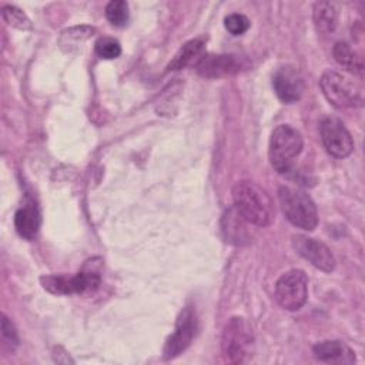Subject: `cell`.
I'll return each instance as SVG.
<instances>
[{
    "label": "cell",
    "instance_id": "obj_1",
    "mask_svg": "<svg viewBox=\"0 0 365 365\" xmlns=\"http://www.w3.org/2000/svg\"><path fill=\"white\" fill-rule=\"evenodd\" d=\"M234 207L244 220L257 227H267L274 220V204L265 188L254 181L242 180L232 187Z\"/></svg>",
    "mask_w": 365,
    "mask_h": 365
},
{
    "label": "cell",
    "instance_id": "obj_10",
    "mask_svg": "<svg viewBox=\"0 0 365 365\" xmlns=\"http://www.w3.org/2000/svg\"><path fill=\"white\" fill-rule=\"evenodd\" d=\"M245 61L234 54H205L197 63V71L205 78H220L240 73Z\"/></svg>",
    "mask_w": 365,
    "mask_h": 365
},
{
    "label": "cell",
    "instance_id": "obj_15",
    "mask_svg": "<svg viewBox=\"0 0 365 365\" xmlns=\"http://www.w3.org/2000/svg\"><path fill=\"white\" fill-rule=\"evenodd\" d=\"M334 58L339 66H342L345 70L354 73V74H362L364 73V60L362 57L345 41H338L332 48Z\"/></svg>",
    "mask_w": 365,
    "mask_h": 365
},
{
    "label": "cell",
    "instance_id": "obj_21",
    "mask_svg": "<svg viewBox=\"0 0 365 365\" xmlns=\"http://www.w3.org/2000/svg\"><path fill=\"white\" fill-rule=\"evenodd\" d=\"M96 53L106 60L117 58L121 54V46L115 38L101 37L96 43Z\"/></svg>",
    "mask_w": 365,
    "mask_h": 365
},
{
    "label": "cell",
    "instance_id": "obj_5",
    "mask_svg": "<svg viewBox=\"0 0 365 365\" xmlns=\"http://www.w3.org/2000/svg\"><path fill=\"white\" fill-rule=\"evenodd\" d=\"M319 86L325 98L335 107H354L362 101L359 87L349 77L338 71H325Z\"/></svg>",
    "mask_w": 365,
    "mask_h": 365
},
{
    "label": "cell",
    "instance_id": "obj_14",
    "mask_svg": "<svg viewBox=\"0 0 365 365\" xmlns=\"http://www.w3.org/2000/svg\"><path fill=\"white\" fill-rule=\"evenodd\" d=\"M317 359L328 364H354V351L342 341H324L314 346Z\"/></svg>",
    "mask_w": 365,
    "mask_h": 365
},
{
    "label": "cell",
    "instance_id": "obj_8",
    "mask_svg": "<svg viewBox=\"0 0 365 365\" xmlns=\"http://www.w3.org/2000/svg\"><path fill=\"white\" fill-rule=\"evenodd\" d=\"M319 130L324 147L331 155L336 158H344L352 153V137L341 120L335 117H325L321 121Z\"/></svg>",
    "mask_w": 365,
    "mask_h": 365
},
{
    "label": "cell",
    "instance_id": "obj_7",
    "mask_svg": "<svg viewBox=\"0 0 365 365\" xmlns=\"http://www.w3.org/2000/svg\"><path fill=\"white\" fill-rule=\"evenodd\" d=\"M43 287L53 294H84L100 285V275L94 271H80L74 277L48 275L41 278Z\"/></svg>",
    "mask_w": 365,
    "mask_h": 365
},
{
    "label": "cell",
    "instance_id": "obj_3",
    "mask_svg": "<svg viewBox=\"0 0 365 365\" xmlns=\"http://www.w3.org/2000/svg\"><path fill=\"white\" fill-rule=\"evenodd\" d=\"M278 198L287 220L302 230L312 231L318 224V212L312 198L302 190L288 185L278 188Z\"/></svg>",
    "mask_w": 365,
    "mask_h": 365
},
{
    "label": "cell",
    "instance_id": "obj_23",
    "mask_svg": "<svg viewBox=\"0 0 365 365\" xmlns=\"http://www.w3.org/2000/svg\"><path fill=\"white\" fill-rule=\"evenodd\" d=\"M1 334L9 341V344H11V345H17L19 344L17 331H16L13 322L9 321V318L6 315H1Z\"/></svg>",
    "mask_w": 365,
    "mask_h": 365
},
{
    "label": "cell",
    "instance_id": "obj_18",
    "mask_svg": "<svg viewBox=\"0 0 365 365\" xmlns=\"http://www.w3.org/2000/svg\"><path fill=\"white\" fill-rule=\"evenodd\" d=\"M338 20V13L334 7V4L328 1L317 3L314 7V21L319 31L329 33L335 29Z\"/></svg>",
    "mask_w": 365,
    "mask_h": 365
},
{
    "label": "cell",
    "instance_id": "obj_2",
    "mask_svg": "<svg viewBox=\"0 0 365 365\" xmlns=\"http://www.w3.org/2000/svg\"><path fill=\"white\" fill-rule=\"evenodd\" d=\"M302 135L298 130L288 124L278 125L269 138V163L279 174H288L294 165V160L302 151Z\"/></svg>",
    "mask_w": 365,
    "mask_h": 365
},
{
    "label": "cell",
    "instance_id": "obj_22",
    "mask_svg": "<svg viewBox=\"0 0 365 365\" xmlns=\"http://www.w3.org/2000/svg\"><path fill=\"white\" fill-rule=\"evenodd\" d=\"M224 26L231 34L240 36V34H244L250 29V20L244 14L232 13L224 19Z\"/></svg>",
    "mask_w": 365,
    "mask_h": 365
},
{
    "label": "cell",
    "instance_id": "obj_19",
    "mask_svg": "<svg viewBox=\"0 0 365 365\" xmlns=\"http://www.w3.org/2000/svg\"><path fill=\"white\" fill-rule=\"evenodd\" d=\"M106 17L113 26H124L128 21V4L124 0L110 1L106 7Z\"/></svg>",
    "mask_w": 365,
    "mask_h": 365
},
{
    "label": "cell",
    "instance_id": "obj_4",
    "mask_svg": "<svg viewBox=\"0 0 365 365\" xmlns=\"http://www.w3.org/2000/svg\"><path fill=\"white\" fill-rule=\"evenodd\" d=\"M252 329L242 317H232L222 332L221 348L225 359L232 364L245 362L252 351Z\"/></svg>",
    "mask_w": 365,
    "mask_h": 365
},
{
    "label": "cell",
    "instance_id": "obj_13",
    "mask_svg": "<svg viewBox=\"0 0 365 365\" xmlns=\"http://www.w3.org/2000/svg\"><path fill=\"white\" fill-rule=\"evenodd\" d=\"M14 227L26 240H33L37 235L40 228V211L34 200H26V202L16 211Z\"/></svg>",
    "mask_w": 365,
    "mask_h": 365
},
{
    "label": "cell",
    "instance_id": "obj_12",
    "mask_svg": "<svg viewBox=\"0 0 365 365\" xmlns=\"http://www.w3.org/2000/svg\"><path fill=\"white\" fill-rule=\"evenodd\" d=\"M272 86L278 98L287 104L301 98L304 91V80L294 67H281L272 77Z\"/></svg>",
    "mask_w": 365,
    "mask_h": 365
},
{
    "label": "cell",
    "instance_id": "obj_11",
    "mask_svg": "<svg viewBox=\"0 0 365 365\" xmlns=\"http://www.w3.org/2000/svg\"><path fill=\"white\" fill-rule=\"evenodd\" d=\"M292 245L301 257L308 259L318 269L331 272L335 268V258L324 242L305 235H297L292 240Z\"/></svg>",
    "mask_w": 365,
    "mask_h": 365
},
{
    "label": "cell",
    "instance_id": "obj_16",
    "mask_svg": "<svg viewBox=\"0 0 365 365\" xmlns=\"http://www.w3.org/2000/svg\"><path fill=\"white\" fill-rule=\"evenodd\" d=\"M244 217L237 211L235 207L230 208L222 218V231L225 232L227 241H232L240 244L241 240L245 238V227ZM250 224V222H248Z\"/></svg>",
    "mask_w": 365,
    "mask_h": 365
},
{
    "label": "cell",
    "instance_id": "obj_17",
    "mask_svg": "<svg viewBox=\"0 0 365 365\" xmlns=\"http://www.w3.org/2000/svg\"><path fill=\"white\" fill-rule=\"evenodd\" d=\"M204 48V40L194 38L187 41L178 53L174 56V58L168 64V70H180L184 68L187 64H190L192 60L197 58V56L201 54Z\"/></svg>",
    "mask_w": 365,
    "mask_h": 365
},
{
    "label": "cell",
    "instance_id": "obj_9",
    "mask_svg": "<svg viewBox=\"0 0 365 365\" xmlns=\"http://www.w3.org/2000/svg\"><path fill=\"white\" fill-rule=\"evenodd\" d=\"M197 331V317L195 312L192 311V308L187 307L175 325V331L170 335V338L165 342L164 346V356L165 359H171L178 356L182 351H185L188 348V345L191 344L194 335Z\"/></svg>",
    "mask_w": 365,
    "mask_h": 365
},
{
    "label": "cell",
    "instance_id": "obj_6",
    "mask_svg": "<svg viewBox=\"0 0 365 365\" xmlns=\"http://www.w3.org/2000/svg\"><path fill=\"white\" fill-rule=\"evenodd\" d=\"M275 298L288 311L299 309L308 298L307 274L302 269H289L282 274L275 284Z\"/></svg>",
    "mask_w": 365,
    "mask_h": 365
},
{
    "label": "cell",
    "instance_id": "obj_20",
    "mask_svg": "<svg viewBox=\"0 0 365 365\" xmlns=\"http://www.w3.org/2000/svg\"><path fill=\"white\" fill-rule=\"evenodd\" d=\"M1 16L9 26L19 30H29L31 27L29 17L16 6H4L1 10Z\"/></svg>",
    "mask_w": 365,
    "mask_h": 365
}]
</instances>
